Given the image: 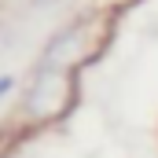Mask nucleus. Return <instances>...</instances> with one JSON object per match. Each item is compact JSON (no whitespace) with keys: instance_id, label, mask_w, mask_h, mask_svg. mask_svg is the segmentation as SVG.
Returning <instances> with one entry per match:
<instances>
[{"instance_id":"f257e3e1","label":"nucleus","mask_w":158,"mask_h":158,"mask_svg":"<svg viewBox=\"0 0 158 158\" xmlns=\"http://www.w3.org/2000/svg\"><path fill=\"white\" fill-rule=\"evenodd\" d=\"M77 103V70H66V66H40L30 77L26 88V103H22V114L33 121V125H48V121H63Z\"/></svg>"},{"instance_id":"f03ea898","label":"nucleus","mask_w":158,"mask_h":158,"mask_svg":"<svg viewBox=\"0 0 158 158\" xmlns=\"http://www.w3.org/2000/svg\"><path fill=\"white\" fill-rule=\"evenodd\" d=\"M11 88H15V77H11V74H4V77H0V99H4Z\"/></svg>"}]
</instances>
